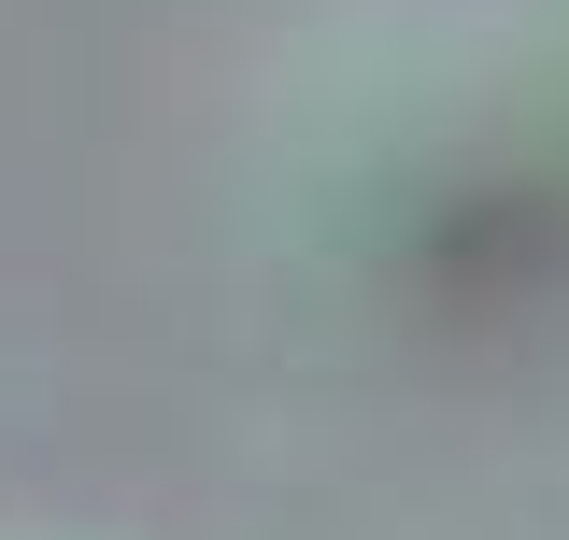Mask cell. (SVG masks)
I'll return each instance as SVG.
<instances>
[]
</instances>
